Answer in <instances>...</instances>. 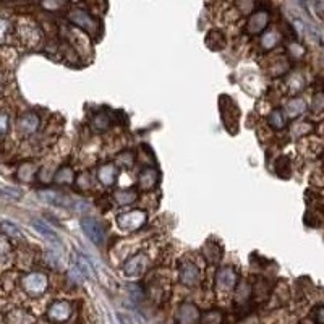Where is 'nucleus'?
Wrapping results in <instances>:
<instances>
[{"label": "nucleus", "mask_w": 324, "mask_h": 324, "mask_svg": "<svg viewBox=\"0 0 324 324\" xmlns=\"http://www.w3.org/2000/svg\"><path fill=\"white\" fill-rule=\"evenodd\" d=\"M31 225L36 229V232H39L41 235H43L44 238H47V242H51L54 245H59L60 243V238L59 235L55 233L49 225H47L46 222H43L41 219H33L31 220Z\"/></svg>", "instance_id": "nucleus-14"}, {"label": "nucleus", "mask_w": 324, "mask_h": 324, "mask_svg": "<svg viewBox=\"0 0 324 324\" xmlns=\"http://www.w3.org/2000/svg\"><path fill=\"white\" fill-rule=\"evenodd\" d=\"M267 122H269V125L274 130H282V128L285 127L284 114H282L280 110H272V112L269 114V119H267Z\"/></svg>", "instance_id": "nucleus-20"}, {"label": "nucleus", "mask_w": 324, "mask_h": 324, "mask_svg": "<svg viewBox=\"0 0 324 324\" xmlns=\"http://www.w3.org/2000/svg\"><path fill=\"white\" fill-rule=\"evenodd\" d=\"M68 18H70V22L73 25H77L78 28H81L83 31H86L89 36H93V38H98L99 36L101 25H99L98 20H94L88 12L81 10V9H75V10L70 12Z\"/></svg>", "instance_id": "nucleus-1"}, {"label": "nucleus", "mask_w": 324, "mask_h": 324, "mask_svg": "<svg viewBox=\"0 0 324 324\" xmlns=\"http://www.w3.org/2000/svg\"><path fill=\"white\" fill-rule=\"evenodd\" d=\"M2 191L5 193V195H9V196L15 198V199H17V198H22V191L17 190V188H13V187H4Z\"/></svg>", "instance_id": "nucleus-29"}, {"label": "nucleus", "mask_w": 324, "mask_h": 324, "mask_svg": "<svg viewBox=\"0 0 324 324\" xmlns=\"http://www.w3.org/2000/svg\"><path fill=\"white\" fill-rule=\"evenodd\" d=\"M98 177H99V180L106 185V187H110L112 183H115V178H117L115 165H112V164L102 165V167L99 169V172H98Z\"/></svg>", "instance_id": "nucleus-15"}, {"label": "nucleus", "mask_w": 324, "mask_h": 324, "mask_svg": "<svg viewBox=\"0 0 324 324\" xmlns=\"http://www.w3.org/2000/svg\"><path fill=\"white\" fill-rule=\"evenodd\" d=\"M7 130H9V117L0 114V136L5 135Z\"/></svg>", "instance_id": "nucleus-30"}, {"label": "nucleus", "mask_w": 324, "mask_h": 324, "mask_svg": "<svg viewBox=\"0 0 324 324\" xmlns=\"http://www.w3.org/2000/svg\"><path fill=\"white\" fill-rule=\"evenodd\" d=\"M119 318H120V321H122V324H132V321H130L128 318H125V316H123V314H120V316H119Z\"/></svg>", "instance_id": "nucleus-32"}, {"label": "nucleus", "mask_w": 324, "mask_h": 324, "mask_svg": "<svg viewBox=\"0 0 324 324\" xmlns=\"http://www.w3.org/2000/svg\"><path fill=\"white\" fill-rule=\"evenodd\" d=\"M67 2L65 0H44V9H47V10H59V9H62Z\"/></svg>", "instance_id": "nucleus-27"}, {"label": "nucleus", "mask_w": 324, "mask_h": 324, "mask_svg": "<svg viewBox=\"0 0 324 324\" xmlns=\"http://www.w3.org/2000/svg\"><path fill=\"white\" fill-rule=\"evenodd\" d=\"M225 36L220 31H211L206 38V46L209 47L211 51H222L225 47Z\"/></svg>", "instance_id": "nucleus-16"}, {"label": "nucleus", "mask_w": 324, "mask_h": 324, "mask_svg": "<svg viewBox=\"0 0 324 324\" xmlns=\"http://www.w3.org/2000/svg\"><path fill=\"white\" fill-rule=\"evenodd\" d=\"M75 180V174L70 167H62L57 175H55V182L57 183H72Z\"/></svg>", "instance_id": "nucleus-22"}, {"label": "nucleus", "mask_w": 324, "mask_h": 324, "mask_svg": "<svg viewBox=\"0 0 324 324\" xmlns=\"http://www.w3.org/2000/svg\"><path fill=\"white\" fill-rule=\"evenodd\" d=\"M313 319H314L316 324H324V305H319V306L314 308Z\"/></svg>", "instance_id": "nucleus-28"}, {"label": "nucleus", "mask_w": 324, "mask_h": 324, "mask_svg": "<svg viewBox=\"0 0 324 324\" xmlns=\"http://www.w3.org/2000/svg\"><path fill=\"white\" fill-rule=\"evenodd\" d=\"M114 198L119 204H133L138 198V193L133 190H119L114 195Z\"/></svg>", "instance_id": "nucleus-18"}, {"label": "nucleus", "mask_w": 324, "mask_h": 324, "mask_svg": "<svg viewBox=\"0 0 324 324\" xmlns=\"http://www.w3.org/2000/svg\"><path fill=\"white\" fill-rule=\"evenodd\" d=\"M322 162H324V153H322Z\"/></svg>", "instance_id": "nucleus-34"}, {"label": "nucleus", "mask_w": 324, "mask_h": 324, "mask_svg": "<svg viewBox=\"0 0 324 324\" xmlns=\"http://www.w3.org/2000/svg\"><path fill=\"white\" fill-rule=\"evenodd\" d=\"M91 125H93V128L96 130V132H104V130H107L109 125H110L109 117L106 114L96 115L94 119H93V122H91Z\"/></svg>", "instance_id": "nucleus-23"}, {"label": "nucleus", "mask_w": 324, "mask_h": 324, "mask_svg": "<svg viewBox=\"0 0 324 324\" xmlns=\"http://www.w3.org/2000/svg\"><path fill=\"white\" fill-rule=\"evenodd\" d=\"M178 275H180V282L187 287H195L199 284V269L193 263H183Z\"/></svg>", "instance_id": "nucleus-10"}, {"label": "nucleus", "mask_w": 324, "mask_h": 324, "mask_svg": "<svg viewBox=\"0 0 324 324\" xmlns=\"http://www.w3.org/2000/svg\"><path fill=\"white\" fill-rule=\"evenodd\" d=\"M47 277L41 272H30L22 279L23 290L31 297H39L47 290Z\"/></svg>", "instance_id": "nucleus-2"}, {"label": "nucleus", "mask_w": 324, "mask_h": 324, "mask_svg": "<svg viewBox=\"0 0 324 324\" xmlns=\"http://www.w3.org/2000/svg\"><path fill=\"white\" fill-rule=\"evenodd\" d=\"M2 229H4L5 233H9V235H12V237H23L22 232L18 230V227L13 225V224H10V222H4V224H2Z\"/></svg>", "instance_id": "nucleus-26"}, {"label": "nucleus", "mask_w": 324, "mask_h": 324, "mask_svg": "<svg viewBox=\"0 0 324 324\" xmlns=\"http://www.w3.org/2000/svg\"><path fill=\"white\" fill-rule=\"evenodd\" d=\"M81 227L85 235L91 240L94 245H102L104 243V230H102L101 224L93 217H85L81 219Z\"/></svg>", "instance_id": "nucleus-4"}, {"label": "nucleus", "mask_w": 324, "mask_h": 324, "mask_svg": "<svg viewBox=\"0 0 324 324\" xmlns=\"http://www.w3.org/2000/svg\"><path fill=\"white\" fill-rule=\"evenodd\" d=\"M39 127V117L36 114H25L22 119L18 120V128H20V132L25 133V135H31L34 133L38 130Z\"/></svg>", "instance_id": "nucleus-13"}, {"label": "nucleus", "mask_w": 324, "mask_h": 324, "mask_svg": "<svg viewBox=\"0 0 324 324\" xmlns=\"http://www.w3.org/2000/svg\"><path fill=\"white\" fill-rule=\"evenodd\" d=\"M4 91V75L0 73V93Z\"/></svg>", "instance_id": "nucleus-33"}, {"label": "nucleus", "mask_w": 324, "mask_h": 324, "mask_svg": "<svg viewBox=\"0 0 324 324\" xmlns=\"http://www.w3.org/2000/svg\"><path fill=\"white\" fill-rule=\"evenodd\" d=\"M311 110L313 112H322L324 110V93H318V94L313 96Z\"/></svg>", "instance_id": "nucleus-25"}, {"label": "nucleus", "mask_w": 324, "mask_h": 324, "mask_svg": "<svg viewBox=\"0 0 324 324\" xmlns=\"http://www.w3.org/2000/svg\"><path fill=\"white\" fill-rule=\"evenodd\" d=\"M285 110H287V114L290 117H298L306 110V102L303 99H292L285 106Z\"/></svg>", "instance_id": "nucleus-19"}, {"label": "nucleus", "mask_w": 324, "mask_h": 324, "mask_svg": "<svg viewBox=\"0 0 324 324\" xmlns=\"http://www.w3.org/2000/svg\"><path fill=\"white\" fill-rule=\"evenodd\" d=\"M72 316V305L68 301H55L47 309V318L52 322H65Z\"/></svg>", "instance_id": "nucleus-6"}, {"label": "nucleus", "mask_w": 324, "mask_h": 324, "mask_svg": "<svg viewBox=\"0 0 324 324\" xmlns=\"http://www.w3.org/2000/svg\"><path fill=\"white\" fill-rule=\"evenodd\" d=\"M146 212L144 211H130V212H125V214H120L117 217V224L122 230H128V232H133V230H138L140 227L144 225L146 222Z\"/></svg>", "instance_id": "nucleus-3"}, {"label": "nucleus", "mask_w": 324, "mask_h": 324, "mask_svg": "<svg viewBox=\"0 0 324 324\" xmlns=\"http://www.w3.org/2000/svg\"><path fill=\"white\" fill-rule=\"evenodd\" d=\"M288 51L292 52L293 57H301V55L305 54V49H303V47L298 46V44H292L290 47H288Z\"/></svg>", "instance_id": "nucleus-31"}, {"label": "nucleus", "mask_w": 324, "mask_h": 324, "mask_svg": "<svg viewBox=\"0 0 324 324\" xmlns=\"http://www.w3.org/2000/svg\"><path fill=\"white\" fill-rule=\"evenodd\" d=\"M313 130V127L309 123H295L292 127V136H303L309 133Z\"/></svg>", "instance_id": "nucleus-24"}, {"label": "nucleus", "mask_w": 324, "mask_h": 324, "mask_svg": "<svg viewBox=\"0 0 324 324\" xmlns=\"http://www.w3.org/2000/svg\"><path fill=\"white\" fill-rule=\"evenodd\" d=\"M279 33H275V31H269V33H266L263 38H261V46L264 47V49H272V47H275V44L279 43Z\"/></svg>", "instance_id": "nucleus-21"}, {"label": "nucleus", "mask_w": 324, "mask_h": 324, "mask_svg": "<svg viewBox=\"0 0 324 324\" xmlns=\"http://www.w3.org/2000/svg\"><path fill=\"white\" fill-rule=\"evenodd\" d=\"M75 266H77V269L85 275V277H93V266L91 263L83 256L81 253H75Z\"/></svg>", "instance_id": "nucleus-17"}, {"label": "nucleus", "mask_w": 324, "mask_h": 324, "mask_svg": "<svg viewBox=\"0 0 324 324\" xmlns=\"http://www.w3.org/2000/svg\"><path fill=\"white\" fill-rule=\"evenodd\" d=\"M39 198L44 199L46 203L49 204H55V206H72V199L62 195L59 191H52V190H46V191H41L39 193Z\"/></svg>", "instance_id": "nucleus-12"}, {"label": "nucleus", "mask_w": 324, "mask_h": 324, "mask_svg": "<svg viewBox=\"0 0 324 324\" xmlns=\"http://www.w3.org/2000/svg\"><path fill=\"white\" fill-rule=\"evenodd\" d=\"M216 284L219 290H224V292H230L233 290V287L237 284V274L232 267H222L219 272H217V277H216Z\"/></svg>", "instance_id": "nucleus-9"}, {"label": "nucleus", "mask_w": 324, "mask_h": 324, "mask_svg": "<svg viewBox=\"0 0 324 324\" xmlns=\"http://www.w3.org/2000/svg\"><path fill=\"white\" fill-rule=\"evenodd\" d=\"M157 180H159V172L156 169H144L141 174H140V178H138V185H140L141 190H151L156 187Z\"/></svg>", "instance_id": "nucleus-11"}, {"label": "nucleus", "mask_w": 324, "mask_h": 324, "mask_svg": "<svg viewBox=\"0 0 324 324\" xmlns=\"http://www.w3.org/2000/svg\"><path fill=\"white\" fill-rule=\"evenodd\" d=\"M146 266H148L146 256L144 254H135V256H132L123 264V272L130 275V277H138V275H141L146 271Z\"/></svg>", "instance_id": "nucleus-7"}, {"label": "nucleus", "mask_w": 324, "mask_h": 324, "mask_svg": "<svg viewBox=\"0 0 324 324\" xmlns=\"http://www.w3.org/2000/svg\"><path fill=\"white\" fill-rule=\"evenodd\" d=\"M175 319L178 324H198L201 319V314L193 303H182L177 309Z\"/></svg>", "instance_id": "nucleus-5"}, {"label": "nucleus", "mask_w": 324, "mask_h": 324, "mask_svg": "<svg viewBox=\"0 0 324 324\" xmlns=\"http://www.w3.org/2000/svg\"><path fill=\"white\" fill-rule=\"evenodd\" d=\"M267 23H269V13L264 12V10L254 12L250 17V20H248L246 31L250 34H259L266 30Z\"/></svg>", "instance_id": "nucleus-8"}]
</instances>
